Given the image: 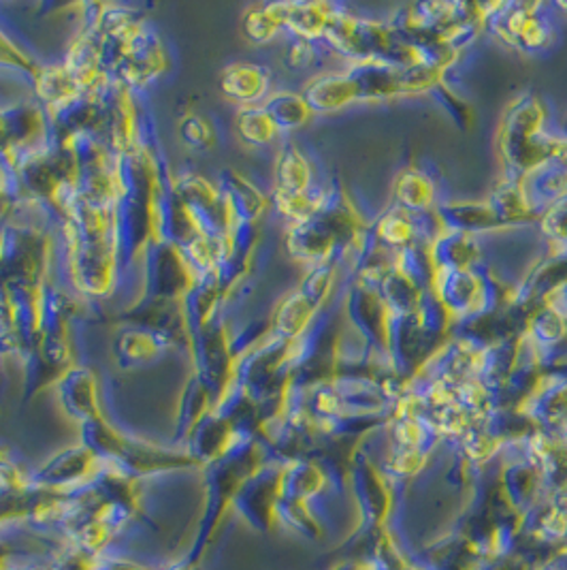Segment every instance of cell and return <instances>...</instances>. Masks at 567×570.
I'll return each instance as SVG.
<instances>
[{
	"instance_id": "1",
	"label": "cell",
	"mask_w": 567,
	"mask_h": 570,
	"mask_svg": "<svg viewBox=\"0 0 567 570\" xmlns=\"http://www.w3.org/2000/svg\"><path fill=\"white\" fill-rule=\"evenodd\" d=\"M220 90L232 104L243 107H257L267 101L269 76L262 67L250 62H237L222 71Z\"/></svg>"
},
{
	"instance_id": "2",
	"label": "cell",
	"mask_w": 567,
	"mask_h": 570,
	"mask_svg": "<svg viewBox=\"0 0 567 570\" xmlns=\"http://www.w3.org/2000/svg\"><path fill=\"white\" fill-rule=\"evenodd\" d=\"M173 337L167 336L160 330L135 323L116 340V355L120 357V362L139 365L160 357L167 348L173 346Z\"/></svg>"
},
{
	"instance_id": "3",
	"label": "cell",
	"mask_w": 567,
	"mask_h": 570,
	"mask_svg": "<svg viewBox=\"0 0 567 570\" xmlns=\"http://www.w3.org/2000/svg\"><path fill=\"white\" fill-rule=\"evenodd\" d=\"M237 130H239L241 139L252 146H267L278 135V127L267 116L262 105L243 107L237 116Z\"/></svg>"
},
{
	"instance_id": "4",
	"label": "cell",
	"mask_w": 567,
	"mask_h": 570,
	"mask_svg": "<svg viewBox=\"0 0 567 570\" xmlns=\"http://www.w3.org/2000/svg\"><path fill=\"white\" fill-rule=\"evenodd\" d=\"M262 109L273 120L278 130L295 129V127L304 125V120L308 116V105L304 104L299 97L286 95V92L269 97L262 104Z\"/></svg>"
},
{
	"instance_id": "5",
	"label": "cell",
	"mask_w": 567,
	"mask_h": 570,
	"mask_svg": "<svg viewBox=\"0 0 567 570\" xmlns=\"http://www.w3.org/2000/svg\"><path fill=\"white\" fill-rule=\"evenodd\" d=\"M180 135L183 144L192 150H207L213 144V129L209 120L199 114H188L181 118Z\"/></svg>"
},
{
	"instance_id": "6",
	"label": "cell",
	"mask_w": 567,
	"mask_h": 570,
	"mask_svg": "<svg viewBox=\"0 0 567 570\" xmlns=\"http://www.w3.org/2000/svg\"><path fill=\"white\" fill-rule=\"evenodd\" d=\"M243 30H246L248 39H252L255 43H267L276 37V32L280 30V24L276 22V18L269 13L267 7H260V9H255L246 16Z\"/></svg>"
}]
</instances>
